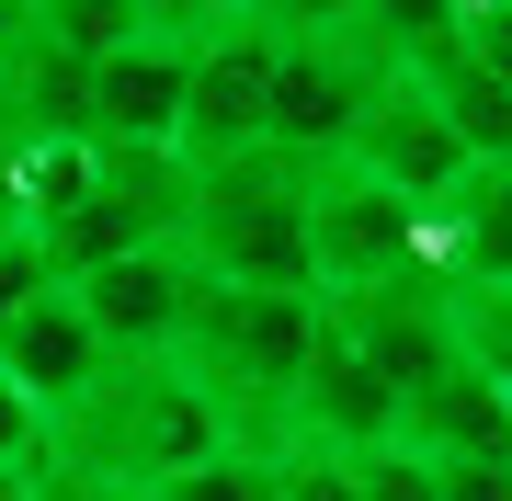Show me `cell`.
Here are the masks:
<instances>
[{
  "label": "cell",
  "mask_w": 512,
  "mask_h": 501,
  "mask_svg": "<svg viewBox=\"0 0 512 501\" xmlns=\"http://www.w3.org/2000/svg\"><path fill=\"white\" fill-rule=\"evenodd\" d=\"M239 433H228V410L205 399V376L183 365V353H160V365H114L80 410H57L46 422V456L57 467H80V479H103V490H160V479H183V467L205 456H228Z\"/></svg>",
  "instance_id": "6da1fadb"
},
{
  "label": "cell",
  "mask_w": 512,
  "mask_h": 501,
  "mask_svg": "<svg viewBox=\"0 0 512 501\" xmlns=\"http://www.w3.org/2000/svg\"><path fill=\"white\" fill-rule=\"evenodd\" d=\"M308 160H228V171H194V205H183V262L228 297H319L308 274Z\"/></svg>",
  "instance_id": "7a4b0ae2"
},
{
  "label": "cell",
  "mask_w": 512,
  "mask_h": 501,
  "mask_svg": "<svg viewBox=\"0 0 512 501\" xmlns=\"http://www.w3.org/2000/svg\"><path fill=\"white\" fill-rule=\"evenodd\" d=\"M308 353H319V297H228V285L194 297L183 365L205 376V399L228 410L239 445H285L296 388H308Z\"/></svg>",
  "instance_id": "3957f363"
},
{
  "label": "cell",
  "mask_w": 512,
  "mask_h": 501,
  "mask_svg": "<svg viewBox=\"0 0 512 501\" xmlns=\"http://www.w3.org/2000/svg\"><path fill=\"white\" fill-rule=\"evenodd\" d=\"M308 274H319V308L376 297V285H421L433 274V217L410 194L365 183L353 160H330L308 183Z\"/></svg>",
  "instance_id": "277c9868"
},
{
  "label": "cell",
  "mask_w": 512,
  "mask_h": 501,
  "mask_svg": "<svg viewBox=\"0 0 512 501\" xmlns=\"http://www.w3.org/2000/svg\"><path fill=\"white\" fill-rule=\"evenodd\" d=\"M183 205H194V171L171 149H92L80 205L57 228H35V251H46L57 285H80V274H103V262H126V251L183 240Z\"/></svg>",
  "instance_id": "5b68a950"
},
{
  "label": "cell",
  "mask_w": 512,
  "mask_h": 501,
  "mask_svg": "<svg viewBox=\"0 0 512 501\" xmlns=\"http://www.w3.org/2000/svg\"><path fill=\"white\" fill-rule=\"evenodd\" d=\"M262 92H274V0L251 12H205L194 80H183V126H171V160L183 171H228L262 149Z\"/></svg>",
  "instance_id": "8992f818"
},
{
  "label": "cell",
  "mask_w": 512,
  "mask_h": 501,
  "mask_svg": "<svg viewBox=\"0 0 512 501\" xmlns=\"http://www.w3.org/2000/svg\"><path fill=\"white\" fill-rule=\"evenodd\" d=\"M194 46H205V12H137V35L92 57V80H80V149H171Z\"/></svg>",
  "instance_id": "52a82bcc"
},
{
  "label": "cell",
  "mask_w": 512,
  "mask_h": 501,
  "mask_svg": "<svg viewBox=\"0 0 512 501\" xmlns=\"http://www.w3.org/2000/svg\"><path fill=\"white\" fill-rule=\"evenodd\" d=\"M69 297H80V319H92V342L114 365H160V353H183V331H194L205 274L183 262V240H160V251H126V262H103V274H80Z\"/></svg>",
  "instance_id": "ba28073f"
},
{
  "label": "cell",
  "mask_w": 512,
  "mask_h": 501,
  "mask_svg": "<svg viewBox=\"0 0 512 501\" xmlns=\"http://www.w3.org/2000/svg\"><path fill=\"white\" fill-rule=\"evenodd\" d=\"M114 376V353L92 342V319H80V297L69 285H57V297H35L12 319V331H0V388H12L23 410H35V422H57V410H80Z\"/></svg>",
  "instance_id": "9c48e42d"
},
{
  "label": "cell",
  "mask_w": 512,
  "mask_h": 501,
  "mask_svg": "<svg viewBox=\"0 0 512 501\" xmlns=\"http://www.w3.org/2000/svg\"><path fill=\"white\" fill-rule=\"evenodd\" d=\"M330 331L376 365V388L399 399V410L456 365V342H444V285H433V274H421V285H376V297H342V308H330Z\"/></svg>",
  "instance_id": "30bf717a"
},
{
  "label": "cell",
  "mask_w": 512,
  "mask_h": 501,
  "mask_svg": "<svg viewBox=\"0 0 512 501\" xmlns=\"http://www.w3.org/2000/svg\"><path fill=\"white\" fill-rule=\"evenodd\" d=\"M342 160L365 171V183L410 194L421 217H433V205H444V194L467 183V149H456V137H444V114L421 103L410 80H387V92H376V114H365V126H353V149H342Z\"/></svg>",
  "instance_id": "8fae6325"
},
{
  "label": "cell",
  "mask_w": 512,
  "mask_h": 501,
  "mask_svg": "<svg viewBox=\"0 0 512 501\" xmlns=\"http://www.w3.org/2000/svg\"><path fill=\"white\" fill-rule=\"evenodd\" d=\"M399 445H410L421 467H478V456H512V399L490 388V376L444 365L433 388L399 410Z\"/></svg>",
  "instance_id": "7c38bea8"
},
{
  "label": "cell",
  "mask_w": 512,
  "mask_h": 501,
  "mask_svg": "<svg viewBox=\"0 0 512 501\" xmlns=\"http://www.w3.org/2000/svg\"><path fill=\"white\" fill-rule=\"evenodd\" d=\"M433 285H512V171H467L433 205Z\"/></svg>",
  "instance_id": "4fadbf2b"
},
{
  "label": "cell",
  "mask_w": 512,
  "mask_h": 501,
  "mask_svg": "<svg viewBox=\"0 0 512 501\" xmlns=\"http://www.w3.org/2000/svg\"><path fill=\"white\" fill-rule=\"evenodd\" d=\"M444 342L467 376H490L512 399V285H444Z\"/></svg>",
  "instance_id": "5bb4252c"
},
{
  "label": "cell",
  "mask_w": 512,
  "mask_h": 501,
  "mask_svg": "<svg viewBox=\"0 0 512 501\" xmlns=\"http://www.w3.org/2000/svg\"><path fill=\"white\" fill-rule=\"evenodd\" d=\"M274 456L285 445H228V456L183 467V479H160L148 501H274Z\"/></svg>",
  "instance_id": "9a60e30c"
},
{
  "label": "cell",
  "mask_w": 512,
  "mask_h": 501,
  "mask_svg": "<svg viewBox=\"0 0 512 501\" xmlns=\"http://www.w3.org/2000/svg\"><path fill=\"white\" fill-rule=\"evenodd\" d=\"M456 57L512 92V0H467V12H456Z\"/></svg>",
  "instance_id": "2e32d148"
},
{
  "label": "cell",
  "mask_w": 512,
  "mask_h": 501,
  "mask_svg": "<svg viewBox=\"0 0 512 501\" xmlns=\"http://www.w3.org/2000/svg\"><path fill=\"white\" fill-rule=\"evenodd\" d=\"M274 501H353V456L285 445V456H274Z\"/></svg>",
  "instance_id": "e0dca14e"
},
{
  "label": "cell",
  "mask_w": 512,
  "mask_h": 501,
  "mask_svg": "<svg viewBox=\"0 0 512 501\" xmlns=\"http://www.w3.org/2000/svg\"><path fill=\"white\" fill-rule=\"evenodd\" d=\"M353 501H433V467L410 445H376V456H353Z\"/></svg>",
  "instance_id": "ac0fdd59"
},
{
  "label": "cell",
  "mask_w": 512,
  "mask_h": 501,
  "mask_svg": "<svg viewBox=\"0 0 512 501\" xmlns=\"http://www.w3.org/2000/svg\"><path fill=\"white\" fill-rule=\"evenodd\" d=\"M35 297H57V274H46V251H35V240H12V251H0V331H12Z\"/></svg>",
  "instance_id": "d6986e66"
},
{
  "label": "cell",
  "mask_w": 512,
  "mask_h": 501,
  "mask_svg": "<svg viewBox=\"0 0 512 501\" xmlns=\"http://www.w3.org/2000/svg\"><path fill=\"white\" fill-rule=\"evenodd\" d=\"M433 501H512V456H478V467H433Z\"/></svg>",
  "instance_id": "ffe728a7"
},
{
  "label": "cell",
  "mask_w": 512,
  "mask_h": 501,
  "mask_svg": "<svg viewBox=\"0 0 512 501\" xmlns=\"http://www.w3.org/2000/svg\"><path fill=\"white\" fill-rule=\"evenodd\" d=\"M12 240H35V228H23V205H12V183H0V251Z\"/></svg>",
  "instance_id": "44dd1931"
},
{
  "label": "cell",
  "mask_w": 512,
  "mask_h": 501,
  "mask_svg": "<svg viewBox=\"0 0 512 501\" xmlns=\"http://www.w3.org/2000/svg\"><path fill=\"white\" fill-rule=\"evenodd\" d=\"M12 23H23V12H0V46H12Z\"/></svg>",
  "instance_id": "7402d4cb"
},
{
  "label": "cell",
  "mask_w": 512,
  "mask_h": 501,
  "mask_svg": "<svg viewBox=\"0 0 512 501\" xmlns=\"http://www.w3.org/2000/svg\"><path fill=\"white\" fill-rule=\"evenodd\" d=\"M501 171H512V160H501Z\"/></svg>",
  "instance_id": "603a6c76"
}]
</instances>
